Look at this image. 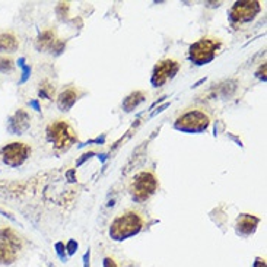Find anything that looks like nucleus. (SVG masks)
Returning a JSON list of instances; mask_svg holds the SVG:
<instances>
[{
    "label": "nucleus",
    "mask_w": 267,
    "mask_h": 267,
    "mask_svg": "<svg viewBox=\"0 0 267 267\" xmlns=\"http://www.w3.org/2000/svg\"><path fill=\"white\" fill-rule=\"evenodd\" d=\"M210 124V117L200 110H192L182 114L181 117L177 118L175 121V128L181 130L185 133H200L204 131Z\"/></svg>",
    "instance_id": "nucleus-6"
},
{
    "label": "nucleus",
    "mask_w": 267,
    "mask_h": 267,
    "mask_svg": "<svg viewBox=\"0 0 267 267\" xmlns=\"http://www.w3.org/2000/svg\"><path fill=\"white\" fill-rule=\"evenodd\" d=\"M180 69V63L175 59H165L156 63L153 73H152V84L153 86H162L168 79L175 76Z\"/></svg>",
    "instance_id": "nucleus-8"
},
{
    "label": "nucleus",
    "mask_w": 267,
    "mask_h": 267,
    "mask_svg": "<svg viewBox=\"0 0 267 267\" xmlns=\"http://www.w3.org/2000/svg\"><path fill=\"white\" fill-rule=\"evenodd\" d=\"M221 45H222V43L219 38L204 37V38H200L199 41L190 45L189 56H190L193 63L206 64L213 60L218 50L221 48Z\"/></svg>",
    "instance_id": "nucleus-3"
},
{
    "label": "nucleus",
    "mask_w": 267,
    "mask_h": 267,
    "mask_svg": "<svg viewBox=\"0 0 267 267\" xmlns=\"http://www.w3.org/2000/svg\"><path fill=\"white\" fill-rule=\"evenodd\" d=\"M30 127V117L25 111H18L11 120V130L15 133H22Z\"/></svg>",
    "instance_id": "nucleus-13"
},
{
    "label": "nucleus",
    "mask_w": 267,
    "mask_h": 267,
    "mask_svg": "<svg viewBox=\"0 0 267 267\" xmlns=\"http://www.w3.org/2000/svg\"><path fill=\"white\" fill-rule=\"evenodd\" d=\"M18 38L11 32L0 34V51L2 53H13L18 48Z\"/></svg>",
    "instance_id": "nucleus-12"
},
{
    "label": "nucleus",
    "mask_w": 267,
    "mask_h": 267,
    "mask_svg": "<svg viewBox=\"0 0 267 267\" xmlns=\"http://www.w3.org/2000/svg\"><path fill=\"white\" fill-rule=\"evenodd\" d=\"M104 267H118V266H117V263L114 261V258L107 257V258L104 260Z\"/></svg>",
    "instance_id": "nucleus-17"
},
{
    "label": "nucleus",
    "mask_w": 267,
    "mask_h": 267,
    "mask_svg": "<svg viewBox=\"0 0 267 267\" xmlns=\"http://www.w3.org/2000/svg\"><path fill=\"white\" fill-rule=\"evenodd\" d=\"M21 248V238L12 229H0V264H12L16 261Z\"/></svg>",
    "instance_id": "nucleus-5"
},
{
    "label": "nucleus",
    "mask_w": 267,
    "mask_h": 267,
    "mask_svg": "<svg viewBox=\"0 0 267 267\" xmlns=\"http://www.w3.org/2000/svg\"><path fill=\"white\" fill-rule=\"evenodd\" d=\"M31 148L21 142H13L2 149V159L9 167H19L28 159Z\"/></svg>",
    "instance_id": "nucleus-7"
},
{
    "label": "nucleus",
    "mask_w": 267,
    "mask_h": 267,
    "mask_svg": "<svg viewBox=\"0 0 267 267\" xmlns=\"http://www.w3.org/2000/svg\"><path fill=\"white\" fill-rule=\"evenodd\" d=\"M47 138L57 149H67L77 140V135L67 121L57 120L47 127Z\"/></svg>",
    "instance_id": "nucleus-2"
},
{
    "label": "nucleus",
    "mask_w": 267,
    "mask_h": 267,
    "mask_svg": "<svg viewBox=\"0 0 267 267\" xmlns=\"http://www.w3.org/2000/svg\"><path fill=\"white\" fill-rule=\"evenodd\" d=\"M158 189V178L150 171L139 172L130 184V194L136 202L148 200Z\"/></svg>",
    "instance_id": "nucleus-4"
},
{
    "label": "nucleus",
    "mask_w": 267,
    "mask_h": 267,
    "mask_svg": "<svg viewBox=\"0 0 267 267\" xmlns=\"http://www.w3.org/2000/svg\"><path fill=\"white\" fill-rule=\"evenodd\" d=\"M257 224H258V218H254L251 215H243L236 222V232L239 235H250L256 231Z\"/></svg>",
    "instance_id": "nucleus-11"
},
{
    "label": "nucleus",
    "mask_w": 267,
    "mask_h": 267,
    "mask_svg": "<svg viewBox=\"0 0 267 267\" xmlns=\"http://www.w3.org/2000/svg\"><path fill=\"white\" fill-rule=\"evenodd\" d=\"M143 99H145V94H143L142 91H136V92L130 94V95L124 99V102H123L124 110H126V111L135 110V108L139 105L140 102H143Z\"/></svg>",
    "instance_id": "nucleus-15"
},
{
    "label": "nucleus",
    "mask_w": 267,
    "mask_h": 267,
    "mask_svg": "<svg viewBox=\"0 0 267 267\" xmlns=\"http://www.w3.org/2000/svg\"><path fill=\"white\" fill-rule=\"evenodd\" d=\"M145 226L143 216L136 210H126L120 213L110 226V236L116 241H123L130 236L138 235Z\"/></svg>",
    "instance_id": "nucleus-1"
},
{
    "label": "nucleus",
    "mask_w": 267,
    "mask_h": 267,
    "mask_svg": "<svg viewBox=\"0 0 267 267\" xmlns=\"http://www.w3.org/2000/svg\"><path fill=\"white\" fill-rule=\"evenodd\" d=\"M254 267H266V261L261 258H257V261L254 263Z\"/></svg>",
    "instance_id": "nucleus-18"
},
{
    "label": "nucleus",
    "mask_w": 267,
    "mask_h": 267,
    "mask_svg": "<svg viewBox=\"0 0 267 267\" xmlns=\"http://www.w3.org/2000/svg\"><path fill=\"white\" fill-rule=\"evenodd\" d=\"M79 95L81 94H79V91L76 88H67L57 98V105H59L60 110L67 111L69 108H72L75 105V102L79 99Z\"/></svg>",
    "instance_id": "nucleus-10"
},
{
    "label": "nucleus",
    "mask_w": 267,
    "mask_h": 267,
    "mask_svg": "<svg viewBox=\"0 0 267 267\" xmlns=\"http://www.w3.org/2000/svg\"><path fill=\"white\" fill-rule=\"evenodd\" d=\"M258 12H260V3L254 0H247V2H236L229 15L234 22H248L254 19Z\"/></svg>",
    "instance_id": "nucleus-9"
},
{
    "label": "nucleus",
    "mask_w": 267,
    "mask_h": 267,
    "mask_svg": "<svg viewBox=\"0 0 267 267\" xmlns=\"http://www.w3.org/2000/svg\"><path fill=\"white\" fill-rule=\"evenodd\" d=\"M12 67H13V62L11 59H6V57H2L0 59V72H11Z\"/></svg>",
    "instance_id": "nucleus-16"
},
{
    "label": "nucleus",
    "mask_w": 267,
    "mask_h": 267,
    "mask_svg": "<svg viewBox=\"0 0 267 267\" xmlns=\"http://www.w3.org/2000/svg\"><path fill=\"white\" fill-rule=\"evenodd\" d=\"M56 32L53 30H47L43 31L38 35V40H37V48L38 50H50L56 43Z\"/></svg>",
    "instance_id": "nucleus-14"
}]
</instances>
